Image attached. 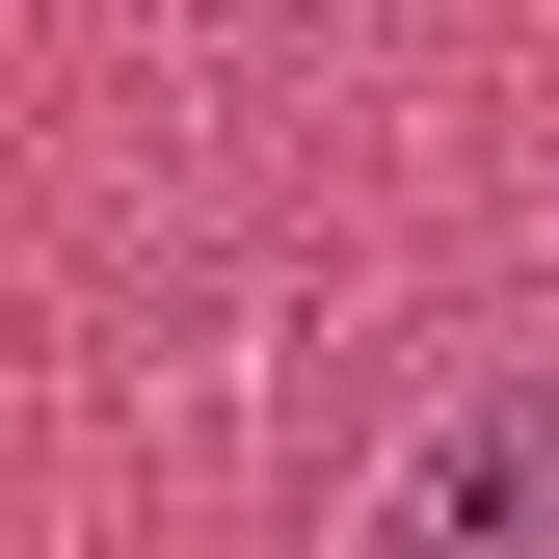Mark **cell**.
<instances>
[{
    "label": "cell",
    "mask_w": 559,
    "mask_h": 559,
    "mask_svg": "<svg viewBox=\"0 0 559 559\" xmlns=\"http://www.w3.org/2000/svg\"><path fill=\"white\" fill-rule=\"evenodd\" d=\"M320 559H559V346H427V373L373 400V453H346Z\"/></svg>",
    "instance_id": "1"
}]
</instances>
